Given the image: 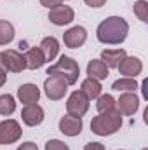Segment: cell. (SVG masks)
Segmentation results:
<instances>
[{"label": "cell", "instance_id": "277c9868", "mask_svg": "<svg viewBox=\"0 0 148 150\" xmlns=\"http://www.w3.org/2000/svg\"><path fill=\"white\" fill-rule=\"evenodd\" d=\"M44 91L51 101H59L65 98L68 91V82L59 75H49L44 82Z\"/></svg>", "mask_w": 148, "mask_h": 150}, {"label": "cell", "instance_id": "83f0119b", "mask_svg": "<svg viewBox=\"0 0 148 150\" xmlns=\"http://www.w3.org/2000/svg\"><path fill=\"white\" fill-rule=\"evenodd\" d=\"M89 7H94V9H98V7H103L105 4H106V0H84Z\"/></svg>", "mask_w": 148, "mask_h": 150}, {"label": "cell", "instance_id": "7402d4cb", "mask_svg": "<svg viewBox=\"0 0 148 150\" xmlns=\"http://www.w3.org/2000/svg\"><path fill=\"white\" fill-rule=\"evenodd\" d=\"M98 112H110V110H117V101L111 94H99L98 96V103H96Z\"/></svg>", "mask_w": 148, "mask_h": 150}, {"label": "cell", "instance_id": "5b68a950", "mask_svg": "<svg viewBox=\"0 0 148 150\" xmlns=\"http://www.w3.org/2000/svg\"><path fill=\"white\" fill-rule=\"evenodd\" d=\"M0 58H2V63L5 67L7 72H12V74H21L23 70H26V59H25V54L14 51V49H7V51H2L0 52Z\"/></svg>", "mask_w": 148, "mask_h": 150}, {"label": "cell", "instance_id": "cb8c5ba5", "mask_svg": "<svg viewBox=\"0 0 148 150\" xmlns=\"http://www.w3.org/2000/svg\"><path fill=\"white\" fill-rule=\"evenodd\" d=\"M134 14L138 16L140 21L147 23L148 21V2L147 0H138V2H134Z\"/></svg>", "mask_w": 148, "mask_h": 150}, {"label": "cell", "instance_id": "9a60e30c", "mask_svg": "<svg viewBox=\"0 0 148 150\" xmlns=\"http://www.w3.org/2000/svg\"><path fill=\"white\" fill-rule=\"evenodd\" d=\"M127 56L124 49H105L101 52V61L106 65V68H117L118 63Z\"/></svg>", "mask_w": 148, "mask_h": 150}, {"label": "cell", "instance_id": "7c38bea8", "mask_svg": "<svg viewBox=\"0 0 148 150\" xmlns=\"http://www.w3.org/2000/svg\"><path fill=\"white\" fill-rule=\"evenodd\" d=\"M21 119H23V122H25L26 126L35 127V126H38V124L44 122V108H42L40 105H37V103L26 105V107L23 108V112H21Z\"/></svg>", "mask_w": 148, "mask_h": 150}, {"label": "cell", "instance_id": "44dd1931", "mask_svg": "<svg viewBox=\"0 0 148 150\" xmlns=\"http://www.w3.org/2000/svg\"><path fill=\"white\" fill-rule=\"evenodd\" d=\"M14 35H16L14 26L9 21L0 19V45H7L9 42H12L14 40Z\"/></svg>", "mask_w": 148, "mask_h": 150}, {"label": "cell", "instance_id": "ac0fdd59", "mask_svg": "<svg viewBox=\"0 0 148 150\" xmlns=\"http://www.w3.org/2000/svg\"><path fill=\"white\" fill-rule=\"evenodd\" d=\"M25 59H26V68L28 70H37L40 67H44V63H45V58H44V52L40 51V47L28 49L26 54H25Z\"/></svg>", "mask_w": 148, "mask_h": 150}, {"label": "cell", "instance_id": "e0dca14e", "mask_svg": "<svg viewBox=\"0 0 148 150\" xmlns=\"http://www.w3.org/2000/svg\"><path fill=\"white\" fill-rule=\"evenodd\" d=\"M108 70L110 68H106V65L101 59H91L87 65V75L89 79H94V80H105L108 77Z\"/></svg>", "mask_w": 148, "mask_h": 150}, {"label": "cell", "instance_id": "ffe728a7", "mask_svg": "<svg viewBox=\"0 0 148 150\" xmlns=\"http://www.w3.org/2000/svg\"><path fill=\"white\" fill-rule=\"evenodd\" d=\"M111 87H113L115 91H124V93H134V91L138 89V82H136V79H131V77H122V79L115 80Z\"/></svg>", "mask_w": 148, "mask_h": 150}, {"label": "cell", "instance_id": "30bf717a", "mask_svg": "<svg viewBox=\"0 0 148 150\" xmlns=\"http://www.w3.org/2000/svg\"><path fill=\"white\" fill-rule=\"evenodd\" d=\"M117 107L120 115H134L140 108V98L134 93H124L117 100Z\"/></svg>", "mask_w": 148, "mask_h": 150}, {"label": "cell", "instance_id": "603a6c76", "mask_svg": "<svg viewBox=\"0 0 148 150\" xmlns=\"http://www.w3.org/2000/svg\"><path fill=\"white\" fill-rule=\"evenodd\" d=\"M16 110V100L11 94H2L0 96V115H12Z\"/></svg>", "mask_w": 148, "mask_h": 150}, {"label": "cell", "instance_id": "4dcf8cb0", "mask_svg": "<svg viewBox=\"0 0 148 150\" xmlns=\"http://www.w3.org/2000/svg\"><path fill=\"white\" fill-rule=\"evenodd\" d=\"M141 150H148V149H141Z\"/></svg>", "mask_w": 148, "mask_h": 150}, {"label": "cell", "instance_id": "9c48e42d", "mask_svg": "<svg viewBox=\"0 0 148 150\" xmlns=\"http://www.w3.org/2000/svg\"><path fill=\"white\" fill-rule=\"evenodd\" d=\"M118 72L124 77H131V79H136V75H140L143 72V63L140 58L136 56H125L120 63H118Z\"/></svg>", "mask_w": 148, "mask_h": 150}, {"label": "cell", "instance_id": "484cf974", "mask_svg": "<svg viewBox=\"0 0 148 150\" xmlns=\"http://www.w3.org/2000/svg\"><path fill=\"white\" fill-rule=\"evenodd\" d=\"M84 150H105V147H103L99 142H89V143L84 147Z\"/></svg>", "mask_w": 148, "mask_h": 150}, {"label": "cell", "instance_id": "8992f818", "mask_svg": "<svg viewBox=\"0 0 148 150\" xmlns=\"http://www.w3.org/2000/svg\"><path fill=\"white\" fill-rule=\"evenodd\" d=\"M21 126L14 119H7L0 122V145H11L16 143L21 138Z\"/></svg>", "mask_w": 148, "mask_h": 150}, {"label": "cell", "instance_id": "4fadbf2b", "mask_svg": "<svg viewBox=\"0 0 148 150\" xmlns=\"http://www.w3.org/2000/svg\"><path fill=\"white\" fill-rule=\"evenodd\" d=\"M59 131L65 136H78L82 133V119L80 117H72L65 115L59 119Z\"/></svg>", "mask_w": 148, "mask_h": 150}, {"label": "cell", "instance_id": "f546056e", "mask_svg": "<svg viewBox=\"0 0 148 150\" xmlns=\"http://www.w3.org/2000/svg\"><path fill=\"white\" fill-rule=\"evenodd\" d=\"M40 4H42L44 7H47V9H52L54 5L61 4V0H40Z\"/></svg>", "mask_w": 148, "mask_h": 150}, {"label": "cell", "instance_id": "f1b7e54d", "mask_svg": "<svg viewBox=\"0 0 148 150\" xmlns=\"http://www.w3.org/2000/svg\"><path fill=\"white\" fill-rule=\"evenodd\" d=\"M18 150H38V147L33 143V142H25L23 145H19Z\"/></svg>", "mask_w": 148, "mask_h": 150}, {"label": "cell", "instance_id": "4316f807", "mask_svg": "<svg viewBox=\"0 0 148 150\" xmlns=\"http://www.w3.org/2000/svg\"><path fill=\"white\" fill-rule=\"evenodd\" d=\"M5 80H7V70H5V67L2 63V58H0V87L5 84Z\"/></svg>", "mask_w": 148, "mask_h": 150}, {"label": "cell", "instance_id": "3957f363", "mask_svg": "<svg viewBox=\"0 0 148 150\" xmlns=\"http://www.w3.org/2000/svg\"><path fill=\"white\" fill-rule=\"evenodd\" d=\"M47 75H59V77H63L68 82V86H73V84H77V80H78L80 67H78V63L75 61L73 58L61 56L56 65H51L47 68Z\"/></svg>", "mask_w": 148, "mask_h": 150}, {"label": "cell", "instance_id": "d4e9b609", "mask_svg": "<svg viewBox=\"0 0 148 150\" xmlns=\"http://www.w3.org/2000/svg\"><path fill=\"white\" fill-rule=\"evenodd\" d=\"M45 150H70L68 145L61 140H49L45 143Z\"/></svg>", "mask_w": 148, "mask_h": 150}, {"label": "cell", "instance_id": "52a82bcc", "mask_svg": "<svg viewBox=\"0 0 148 150\" xmlns=\"http://www.w3.org/2000/svg\"><path fill=\"white\" fill-rule=\"evenodd\" d=\"M89 110V98L82 93V91H73L66 101V112L72 117H80L85 115V112Z\"/></svg>", "mask_w": 148, "mask_h": 150}, {"label": "cell", "instance_id": "6da1fadb", "mask_svg": "<svg viewBox=\"0 0 148 150\" xmlns=\"http://www.w3.org/2000/svg\"><path fill=\"white\" fill-rule=\"evenodd\" d=\"M127 33H129V25L120 16H110V18L103 19L96 30L98 40L101 44H108V45L122 44L127 38Z\"/></svg>", "mask_w": 148, "mask_h": 150}, {"label": "cell", "instance_id": "5bb4252c", "mask_svg": "<svg viewBox=\"0 0 148 150\" xmlns=\"http://www.w3.org/2000/svg\"><path fill=\"white\" fill-rule=\"evenodd\" d=\"M40 98V89L37 84H23L18 89V100L25 105H33Z\"/></svg>", "mask_w": 148, "mask_h": 150}, {"label": "cell", "instance_id": "8fae6325", "mask_svg": "<svg viewBox=\"0 0 148 150\" xmlns=\"http://www.w3.org/2000/svg\"><path fill=\"white\" fill-rule=\"evenodd\" d=\"M85 40H87V32H85L84 26H73V28H70L68 32H65V35H63L65 45L70 47V49L82 47V45L85 44Z\"/></svg>", "mask_w": 148, "mask_h": 150}, {"label": "cell", "instance_id": "2e32d148", "mask_svg": "<svg viewBox=\"0 0 148 150\" xmlns=\"http://www.w3.org/2000/svg\"><path fill=\"white\" fill-rule=\"evenodd\" d=\"M40 51L44 52V58L45 61H52L58 52H59V42L56 37H45L40 42Z\"/></svg>", "mask_w": 148, "mask_h": 150}, {"label": "cell", "instance_id": "ba28073f", "mask_svg": "<svg viewBox=\"0 0 148 150\" xmlns=\"http://www.w3.org/2000/svg\"><path fill=\"white\" fill-rule=\"evenodd\" d=\"M75 19V12L70 5H54L52 9H49V21L56 26H65V25H70Z\"/></svg>", "mask_w": 148, "mask_h": 150}, {"label": "cell", "instance_id": "d6986e66", "mask_svg": "<svg viewBox=\"0 0 148 150\" xmlns=\"http://www.w3.org/2000/svg\"><path fill=\"white\" fill-rule=\"evenodd\" d=\"M101 84H99V80H94V79H85L84 82H82V86H80V91L89 98V100H96L99 94H101Z\"/></svg>", "mask_w": 148, "mask_h": 150}, {"label": "cell", "instance_id": "7a4b0ae2", "mask_svg": "<svg viewBox=\"0 0 148 150\" xmlns=\"http://www.w3.org/2000/svg\"><path fill=\"white\" fill-rule=\"evenodd\" d=\"M120 126H122V115L118 110L103 112L91 120V131L98 136H110L120 129Z\"/></svg>", "mask_w": 148, "mask_h": 150}]
</instances>
